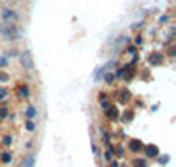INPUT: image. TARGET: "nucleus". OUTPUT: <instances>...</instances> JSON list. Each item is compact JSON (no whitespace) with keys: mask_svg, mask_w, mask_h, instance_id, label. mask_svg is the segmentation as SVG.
Returning <instances> with one entry per match:
<instances>
[{"mask_svg":"<svg viewBox=\"0 0 176 167\" xmlns=\"http://www.w3.org/2000/svg\"><path fill=\"white\" fill-rule=\"evenodd\" d=\"M0 35L7 41H18V39L23 37V30H21V26H16L12 21H2Z\"/></svg>","mask_w":176,"mask_h":167,"instance_id":"1","label":"nucleus"},{"mask_svg":"<svg viewBox=\"0 0 176 167\" xmlns=\"http://www.w3.org/2000/svg\"><path fill=\"white\" fill-rule=\"evenodd\" d=\"M18 60H19V65H21L25 70H28V72H32V70H33L35 63H33V56H32V53H30L28 49H25V51L18 53Z\"/></svg>","mask_w":176,"mask_h":167,"instance_id":"2","label":"nucleus"},{"mask_svg":"<svg viewBox=\"0 0 176 167\" xmlns=\"http://www.w3.org/2000/svg\"><path fill=\"white\" fill-rule=\"evenodd\" d=\"M0 18H2V21H12V19L19 18V12L14 11V9H11V7H4L0 11Z\"/></svg>","mask_w":176,"mask_h":167,"instance_id":"3","label":"nucleus"},{"mask_svg":"<svg viewBox=\"0 0 176 167\" xmlns=\"http://www.w3.org/2000/svg\"><path fill=\"white\" fill-rule=\"evenodd\" d=\"M148 63H150V65H153V67L162 65V63H164V55H162V53H159V51L152 53V55L148 56Z\"/></svg>","mask_w":176,"mask_h":167,"instance_id":"4","label":"nucleus"},{"mask_svg":"<svg viewBox=\"0 0 176 167\" xmlns=\"http://www.w3.org/2000/svg\"><path fill=\"white\" fill-rule=\"evenodd\" d=\"M18 97H19V99H28V97H30V86H28L26 83H21V85L18 86Z\"/></svg>","mask_w":176,"mask_h":167,"instance_id":"5","label":"nucleus"},{"mask_svg":"<svg viewBox=\"0 0 176 167\" xmlns=\"http://www.w3.org/2000/svg\"><path fill=\"white\" fill-rule=\"evenodd\" d=\"M35 166V153H28L21 158V167H33Z\"/></svg>","mask_w":176,"mask_h":167,"instance_id":"6","label":"nucleus"},{"mask_svg":"<svg viewBox=\"0 0 176 167\" xmlns=\"http://www.w3.org/2000/svg\"><path fill=\"white\" fill-rule=\"evenodd\" d=\"M104 114H106V118H109V120H118V118H120V113H118V109H116L115 106H109Z\"/></svg>","mask_w":176,"mask_h":167,"instance_id":"7","label":"nucleus"},{"mask_svg":"<svg viewBox=\"0 0 176 167\" xmlns=\"http://www.w3.org/2000/svg\"><path fill=\"white\" fill-rule=\"evenodd\" d=\"M118 97H120V100H122L123 104H127V102H129V100L132 99V93H130V92H129L127 88H122V90L118 92Z\"/></svg>","mask_w":176,"mask_h":167,"instance_id":"8","label":"nucleus"},{"mask_svg":"<svg viewBox=\"0 0 176 167\" xmlns=\"http://www.w3.org/2000/svg\"><path fill=\"white\" fill-rule=\"evenodd\" d=\"M129 148H130V151H134V153H139V151L143 150V143H141L139 139H132V141L129 143Z\"/></svg>","mask_w":176,"mask_h":167,"instance_id":"9","label":"nucleus"},{"mask_svg":"<svg viewBox=\"0 0 176 167\" xmlns=\"http://www.w3.org/2000/svg\"><path fill=\"white\" fill-rule=\"evenodd\" d=\"M145 151H146V155H148L150 158H155V157L159 155V148H157L155 144H148V146L145 148Z\"/></svg>","mask_w":176,"mask_h":167,"instance_id":"10","label":"nucleus"},{"mask_svg":"<svg viewBox=\"0 0 176 167\" xmlns=\"http://www.w3.org/2000/svg\"><path fill=\"white\" fill-rule=\"evenodd\" d=\"M37 114H39L37 107H35L33 104H30V106L26 107V118H28V120H33V118H37Z\"/></svg>","mask_w":176,"mask_h":167,"instance_id":"11","label":"nucleus"},{"mask_svg":"<svg viewBox=\"0 0 176 167\" xmlns=\"http://www.w3.org/2000/svg\"><path fill=\"white\" fill-rule=\"evenodd\" d=\"M116 77H115V74L113 72H109V70H104V83H108V85H113V81H115Z\"/></svg>","mask_w":176,"mask_h":167,"instance_id":"12","label":"nucleus"},{"mask_svg":"<svg viewBox=\"0 0 176 167\" xmlns=\"http://www.w3.org/2000/svg\"><path fill=\"white\" fill-rule=\"evenodd\" d=\"M132 167H148V162L145 158H134L132 160Z\"/></svg>","mask_w":176,"mask_h":167,"instance_id":"13","label":"nucleus"},{"mask_svg":"<svg viewBox=\"0 0 176 167\" xmlns=\"http://www.w3.org/2000/svg\"><path fill=\"white\" fill-rule=\"evenodd\" d=\"M9 99V90L5 86H0V102H5Z\"/></svg>","mask_w":176,"mask_h":167,"instance_id":"14","label":"nucleus"},{"mask_svg":"<svg viewBox=\"0 0 176 167\" xmlns=\"http://www.w3.org/2000/svg\"><path fill=\"white\" fill-rule=\"evenodd\" d=\"M132 118H134V111H125V114H122V118H120V120H122V122H125V123H129Z\"/></svg>","mask_w":176,"mask_h":167,"instance_id":"15","label":"nucleus"},{"mask_svg":"<svg viewBox=\"0 0 176 167\" xmlns=\"http://www.w3.org/2000/svg\"><path fill=\"white\" fill-rule=\"evenodd\" d=\"M0 160H2L4 164H9V162L12 160V153H11V151H4L2 157H0Z\"/></svg>","mask_w":176,"mask_h":167,"instance_id":"16","label":"nucleus"},{"mask_svg":"<svg viewBox=\"0 0 176 167\" xmlns=\"http://www.w3.org/2000/svg\"><path fill=\"white\" fill-rule=\"evenodd\" d=\"M5 67H9V56L0 55V69H5Z\"/></svg>","mask_w":176,"mask_h":167,"instance_id":"17","label":"nucleus"},{"mask_svg":"<svg viewBox=\"0 0 176 167\" xmlns=\"http://www.w3.org/2000/svg\"><path fill=\"white\" fill-rule=\"evenodd\" d=\"M9 79H11V77H9V74H7L5 70H2V69H0V83H7Z\"/></svg>","mask_w":176,"mask_h":167,"instance_id":"18","label":"nucleus"},{"mask_svg":"<svg viewBox=\"0 0 176 167\" xmlns=\"http://www.w3.org/2000/svg\"><path fill=\"white\" fill-rule=\"evenodd\" d=\"M123 74H125V67H120V69H116V72H115V77L122 79V77H123Z\"/></svg>","mask_w":176,"mask_h":167,"instance_id":"19","label":"nucleus"},{"mask_svg":"<svg viewBox=\"0 0 176 167\" xmlns=\"http://www.w3.org/2000/svg\"><path fill=\"white\" fill-rule=\"evenodd\" d=\"M26 130H28V132H33V130H35V123H33V120H26Z\"/></svg>","mask_w":176,"mask_h":167,"instance_id":"20","label":"nucleus"},{"mask_svg":"<svg viewBox=\"0 0 176 167\" xmlns=\"http://www.w3.org/2000/svg\"><path fill=\"white\" fill-rule=\"evenodd\" d=\"M9 116V109L7 107H0V120H5Z\"/></svg>","mask_w":176,"mask_h":167,"instance_id":"21","label":"nucleus"},{"mask_svg":"<svg viewBox=\"0 0 176 167\" xmlns=\"http://www.w3.org/2000/svg\"><path fill=\"white\" fill-rule=\"evenodd\" d=\"M175 53H176V48L171 44V46H169V49H167V56H169V58H173V56H175Z\"/></svg>","mask_w":176,"mask_h":167,"instance_id":"22","label":"nucleus"},{"mask_svg":"<svg viewBox=\"0 0 176 167\" xmlns=\"http://www.w3.org/2000/svg\"><path fill=\"white\" fill-rule=\"evenodd\" d=\"M143 44V35H136L134 39V46H141Z\"/></svg>","mask_w":176,"mask_h":167,"instance_id":"23","label":"nucleus"},{"mask_svg":"<svg viewBox=\"0 0 176 167\" xmlns=\"http://www.w3.org/2000/svg\"><path fill=\"white\" fill-rule=\"evenodd\" d=\"M111 157H113V150H109V151H106V153H104L106 162H111Z\"/></svg>","mask_w":176,"mask_h":167,"instance_id":"24","label":"nucleus"},{"mask_svg":"<svg viewBox=\"0 0 176 167\" xmlns=\"http://www.w3.org/2000/svg\"><path fill=\"white\" fill-rule=\"evenodd\" d=\"M159 21H160V23H167V21H169V16H167V14H164V16H160V18H159Z\"/></svg>","mask_w":176,"mask_h":167,"instance_id":"25","label":"nucleus"},{"mask_svg":"<svg viewBox=\"0 0 176 167\" xmlns=\"http://www.w3.org/2000/svg\"><path fill=\"white\" fill-rule=\"evenodd\" d=\"M109 106H111V104H109L108 100H100V107H102V109H108Z\"/></svg>","mask_w":176,"mask_h":167,"instance_id":"26","label":"nucleus"},{"mask_svg":"<svg viewBox=\"0 0 176 167\" xmlns=\"http://www.w3.org/2000/svg\"><path fill=\"white\" fill-rule=\"evenodd\" d=\"M2 143H4L5 146H9V144L12 143V139H11V136H7V137H4V141H2Z\"/></svg>","mask_w":176,"mask_h":167,"instance_id":"27","label":"nucleus"},{"mask_svg":"<svg viewBox=\"0 0 176 167\" xmlns=\"http://www.w3.org/2000/svg\"><path fill=\"white\" fill-rule=\"evenodd\" d=\"M127 51H129V53H136V46H134V44H130V46L127 48Z\"/></svg>","mask_w":176,"mask_h":167,"instance_id":"28","label":"nucleus"},{"mask_svg":"<svg viewBox=\"0 0 176 167\" xmlns=\"http://www.w3.org/2000/svg\"><path fill=\"white\" fill-rule=\"evenodd\" d=\"M111 167H118V162H111Z\"/></svg>","mask_w":176,"mask_h":167,"instance_id":"29","label":"nucleus"}]
</instances>
